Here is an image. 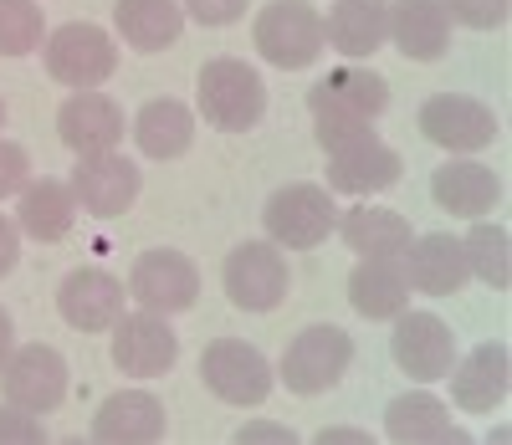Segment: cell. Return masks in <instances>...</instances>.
<instances>
[{
    "mask_svg": "<svg viewBox=\"0 0 512 445\" xmlns=\"http://www.w3.org/2000/svg\"><path fill=\"white\" fill-rule=\"evenodd\" d=\"M384 108H390V82L364 67H338L308 87V113L318 123L323 149H344L364 139V133H374V118Z\"/></svg>",
    "mask_w": 512,
    "mask_h": 445,
    "instance_id": "obj_1",
    "label": "cell"
},
{
    "mask_svg": "<svg viewBox=\"0 0 512 445\" xmlns=\"http://www.w3.org/2000/svg\"><path fill=\"white\" fill-rule=\"evenodd\" d=\"M200 118L221 133H246L262 123L267 113V82L256 77V67L236 62V57H216L200 67Z\"/></svg>",
    "mask_w": 512,
    "mask_h": 445,
    "instance_id": "obj_2",
    "label": "cell"
},
{
    "mask_svg": "<svg viewBox=\"0 0 512 445\" xmlns=\"http://www.w3.org/2000/svg\"><path fill=\"white\" fill-rule=\"evenodd\" d=\"M251 41H256V52L282 72H297V67L318 62V52L328 47L323 16L313 6H303V0H272V6H262V16H256V26H251Z\"/></svg>",
    "mask_w": 512,
    "mask_h": 445,
    "instance_id": "obj_3",
    "label": "cell"
},
{
    "mask_svg": "<svg viewBox=\"0 0 512 445\" xmlns=\"http://www.w3.org/2000/svg\"><path fill=\"white\" fill-rule=\"evenodd\" d=\"M349 364H354V338L344 328H333V323H318V328H303L287 343L282 384L292 394H323L349 374Z\"/></svg>",
    "mask_w": 512,
    "mask_h": 445,
    "instance_id": "obj_4",
    "label": "cell"
},
{
    "mask_svg": "<svg viewBox=\"0 0 512 445\" xmlns=\"http://www.w3.org/2000/svg\"><path fill=\"white\" fill-rule=\"evenodd\" d=\"M262 226H267L272 246L313 251V246H323L328 231L338 226V210H333V200H328L323 185H303V180H297V185H287V190H277V195L267 200Z\"/></svg>",
    "mask_w": 512,
    "mask_h": 445,
    "instance_id": "obj_5",
    "label": "cell"
},
{
    "mask_svg": "<svg viewBox=\"0 0 512 445\" xmlns=\"http://www.w3.org/2000/svg\"><path fill=\"white\" fill-rule=\"evenodd\" d=\"M200 379L205 389L226 399V405H262V399L272 394V364L262 359V348H251L241 338H216L205 343L200 353Z\"/></svg>",
    "mask_w": 512,
    "mask_h": 445,
    "instance_id": "obj_6",
    "label": "cell"
},
{
    "mask_svg": "<svg viewBox=\"0 0 512 445\" xmlns=\"http://www.w3.org/2000/svg\"><path fill=\"white\" fill-rule=\"evenodd\" d=\"M221 282L241 313H272V307H282L292 277H287V256L272 241H241L221 266Z\"/></svg>",
    "mask_w": 512,
    "mask_h": 445,
    "instance_id": "obj_7",
    "label": "cell"
},
{
    "mask_svg": "<svg viewBox=\"0 0 512 445\" xmlns=\"http://www.w3.org/2000/svg\"><path fill=\"white\" fill-rule=\"evenodd\" d=\"M47 72L57 77V82H67V87H98V82H108L113 77V67H118V47H113V36L103 31V26H93V21H72V26H62V31H52L47 36Z\"/></svg>",
    "mask_w": 512,
    "mask_h": 445,
    "instance_id": "obj_8",
    "label": "cell"
},
{
    "mask_svg": "<svg viewBox=\"0 0 512 445\" xmlns=\"http://www.w3.org/2000/svg\"><path fill=\"white\" fill-rule=\"evenodd\" d=\"M128 297L149 313L169 318V313H190L195 297H200V272L185 251H144L128 272Z\"/></svg>",
    "mask_w": 512,
    "mask_h": 445,
    "instance_id": "obj_9",
    "label": "cell"
},
{
    "mask_svg": "<svg viewBox=\"0 0 512 445\" xmlns=\"http://www.w3.org/2000/svg\"><path fill=\"white\" fill-rule=\"evenodd\" d=\"M0 389L16 410H31V415H47L67 399V359L52 348V343H26L11 353V364L0 369Z\"/></svg>",
    "mask_w": 512,
    "mask_h": 445,
    "instance_id": "obj_10",
    "label": "cell"
},
{
    "mask_svg": "<svg viewBox=\"0 0 512 445\" xmlns=\"http://www.w3.org/2000/svg\"><path fill=\"white\" fill-rule=\"evenodd\" d=\"M108 333H113V364L123 374H134V379H159L180 359L175 328H169L159 313H149V307L144 313H123Z\"/></svg>",
    "mask_w": 512,
    "mask_h": 445,
    "instance_id": "obj_11",
    "label": "cell"
},
{
    "mask_svg": "<svg viewBox=\"0 0 512 445\" xmlns=\"http://www.w3.org/2000/svg\"><path fill=\"white\" fill-rule=\"evenodd\" d=\"M390 353H395V364L410 379L436 384L456 364V333L436 313H410V307H405V313L395 318V333H390Z\"/></svg>",
    "mask_w": 512,
    "mask_h": 445,
    "instance_id": "obj_12",
    "label": "cell"
},
{
    "mask_svg": "<svg viewBox=\"0 0 512 445\" xmlns=\"http://www.w3.org/2000/svg\"><path fill=\"white\" fill-rule=\"evenodd\" d=\"M420 133L451 154H477L497 139V118L487 103L466 98V93H436L420 108Z\"/></svg>",
    "mask_w": 512,
    "mask_h": 445,
    "instance_id": "obj_13",
    "label": "cell"
},
{
    "mask_svg": "<svg viewBox=\"0 0 512 445\" xmlns=\"http://www.w3.org/2000/svg\"><path fill=\"white\" fill-rule=\"evenodd\" d=\"M139 169L128 164L118 149L113 154H88L77 159L72 169V195H77V210H88L98 220H118L123 210H134L139 200Z\"/></svg>",
    "mask_w": 512,
    "mask_h": 445,
    "instance_id": "obj_14",
    "label": "cell"
},
{
    "mask_svg": "<svg viewBox=\"0 0 512 445\" xmlns=\"http://www.w3.org/2000/svg\"><path fill=\"white\" fill-rule=\"evenodd\" d=\"M57 133L62 144L88 159V154H113L123 144V108L108 98V93H93V87H82L72 93L62 108H57Z\"/></svg>",
    "mask_w": 512,
    "mask_h": 445,
    "instance_id": "obj_15",
    "label": "cell"
},
{
    "mask_svg": "<svg viewBox=\"0 0 512 445\" xmlns=\"http://www.w3.org/2000/svg\"><path fill=\"white\" fill-rule=\"evenodd\" d=\"M405 159L379 139V133H364V139L328 149V190L338 195H379L400 180Z\"/></svg>",
    "mask_w": 512,
    "mask_h": 445,
    "instance_id": "obj_16",
    "label": "cell"
},
{
    "mask_svg": "<svg viewBox=\"0 0 512 445\" xmlns=\"http://www.w3.org/2000/svg\"><path fill=\"white\" fill-rule=\"evenodd\" d=\"M123 282L103 266H82L72 272L57 292V313L77 328V333H108L118 318H123Z\"/></svg>",
    "mask_w": 512,
    "mask_h": 445,
    "instance_id": "obj_17",
    "label": "cell"
},
{
    "mask_svg": "<svg viewBox=\"0 0 512 445\" xmlns=\"http://www.w3.org/2000/svg\"><path fill=\"white\" fill-rule=\"evenodd\" d=\"M507 374H512V359H507V343H482L472 348L461 364H451V394L466 415H492L502 399H507Z\"/></svg>",
    "mask_w": 512,
    "mask_h": 445,
    "instance_id": "obj_18",
    "label": "cell"
},
{
    "mask_svg": "<svg viewBox=\"0 0 512 445\" xmlns=\"http://www.w3.org/2000/svg\"><path fill=\"white\" fill-rule=\"evenodd\" d=\"M349 302L354 313L379 323V318H400L410 307V277H405V256H359L354 277H349Z\"/></svg>",
    "mask_w": 512,
    "mask_h": 445,
    "instance_id": "obj_19",
    "label": "cell"
},
{
    "mask_svg": "<svg viewBox=\"0 0 512 445\" xmlns=\"http://www.w3.org/2000/svg\"><path fill=\"white\" fill-rule=\"evenodd\" d=\"M164 435V405L149 389H118L93 415V440L103 445H149Z\"/></svg>",
    "mask_w": 512,
    "mask_h": 445,
    "instance_id": "obj_20",
    "label": "cell"
},
{
    "mask_svg": "<svg viewBox=\"0 0 512 445\" xmlns=\"http://www.w3.org/2000/svg\"><path fill=\"white\" fill-rule=\"evenodd\" d=\"M390 36L405 62H441L451 47V16L441 0H390Z\"/></svg>",
    "mask_w": 512,
    "mask_h": 445,
    "instance_id": "obj_21",
    "label": "cell"
},
{
    "mask_svg": "<svg viewBox=\"0 0 512 445\" xmlns=\"http://www.w3.org/2000/svg\"><path fill=\"white\" fill-rule=\"evenodd\" d=\"M405 277L425 297H451V292L466 287L472 266H466L461 241H451V236H415L410 251H405Z\"/></svg>",
    "mask_w": 512,
    "mask_h": 445,
    "instance_id": "obj_22",
    "label": "cell"
},
{
    "mask_svg": "<svg viewBox=\"0 0 512 445\" xmlns=\"http://www.w3.org/2000/svg\"><path fill=\"white\" fill-rule=\"evenodd\" d=\"M431 195H436V205L451 210V215L482 220V215L502 200V180H497L487 164H477V159H451V164H441V169L431 174Z\"/></svg>",
    "mask_w": 512,
    "mask_h": 445,
    "instance_id": "obj_23",
    "label": "cell"
},
{
    "mask_svg": "<svg viewBox=\"0 0 512 445\" xmlns=\"http://www.w3.org/2000/svg\"><path fill=\"white\" fill-rule=\"evenodd\" d=\"M390 36V0H338L323 21V41L344 57H374Z\"/></svg>",
    "mask_w": 512,
    "mask_h": 445,
    "instance_id": "obj_24",
    "label": "cell"
},
{
    "mask_svg": "<svg viewBox=\"0 0 512 445\" xmlns=\"http://www.w3.org/2000/svg\"><path fill=\"white\" fill-rule=\"evenodd\" d=\"M113 21H118V36L134 52H164V47H175L180 31H185L180 0H118Z\"/></svg>",
    "mask_w": 512,
    "mask_h": 445,
    "instance_id": "obj_25",
    "label": "cell"
},
{
    "mask_svg": "<svg viewBox=\"0 0 512 445\" xmlns=\"http://www.w3.org/2000/svg\"><path fill=\"white\" fill-rule=\"evenodd\" d=\"M134 139L149 159H180L195 144V113L180 98H154L134 118Z\"/></svg>",
    "mask_w": 512,
    "mask_h": 445,
    "instance_id": "obj_26",
    "label": "cell"
},
{
    "mask_svg": "<svg viewBox=\"0 0 512 445\" xmlns=\"http://www.w3.org/2000/svg\"><path fill=\"white\" fill-rule=\"evenodd\" d=\"M16 226L31 241H62L77 226V195L62 180H36L21 190V210H16Z\"/></svg>",
    "mask_w": 512,
    "mask_h": 445,
    "instance_id": "obj_27",
    "label": "cell"
},
{
    "mask_svg": "<svg viewBox=\"0 0 512 445\" xmlns=\"http://www.w3.org/2000/svg\"><path fill=\"white\" fill-rule=\"evenodd\" d=\"M384 435L400 445H425V440H466V430L451 425L446 405L436 394H400L390 410H384Z\"/></svg>",
    "mask_w": 512,
    "mask_h": 445,
    "instance_id": "obj_28",
    "label": "cell"
},
{
    "mask_svg": "<svg viewBox=\"0 0 512 445\" xmlns=\"http://www.w3.org/2000/svg\"><path fill=\"white\" fill-rule=\"evenodd\" d=\"M338 231H344L349 251L359 256H405L410 251V220L400 210H379V205H364V210H349L338 220Z\"/></svg>",
    "mask_w": 512,
    "mask_h": 445,
    "instance_id": "obj_29",
    "label": "cell"
},
{
    "mask_svg": "<svg viewBox=\"0 0 512 445\" xmlns=\"http://www.w3.org/2000/svg\"><path fill=\"white\" fill-rule=\"evenodd\" d=\"M466 251V266H472V277H482L487 287H507L512 282V241H507V226H492V220H477L472 236L461 241Z\"/></svg>",
    "mask_w": 512,
    "mask_h": 445,
    "instance_id": "obj_30",
    "label": "cell"
},
{
    "mask_svg": "<svg viewBox=\"0 0 512 445\" xmlns=\"http://www.w3.org/2000/svg\"><path fill=\"white\" fill-rule=\"evenodd\" d=\"M47 41L36 0H0V57H31Z\"/></svg>",
    "mask_w": 512,
    "mask_h": 445,
    "instance_id": "obj_31",
    "label": "cell"
},
{
    "mask_svg": "<svg viewBox=\"0 0 512 445\" xmlns=\"http://www.w3.org/2000/svg\"><path fill=\"white\" fill-rule=\"evenodd\" d=\"M446 16L472 26V31H497L507 21V0H441Z\"/></svg>",
    "mask_w": 512,
    "mask_h": 445,
    "instance_id": "obj_32",
    "label": "cell"
},
{
    "mask_svg": "<svg viewBox=\"0 0 512 445\" xmlns=\"http://www.w3.org/2000/svg\"><path fill=\"white\" fill-rule=\"evenodd\" d=\"M26 180H31V159H26V149L11 144V139H0V200L16 195V190H26Z\"/></svg>",
    "mask_w": 512,
    "mask_h": 445,
    "instance_id": "obj_33",
    "label": "cell"
},
{
    "mask_svg": "<svg viewBox=\"0 0 512 445\" xmlns=\"http://www.w3.org/2000/svg\"><path fill=\"white\" fill-rule=\"evenodd\" d=\"M185 11L200 26H231V21L246 16V0H185Z\"/></svg>",
    "mask_w": 512,
    "mask_h": 445,
    "instance_id": "obj_34",
    "label": "cell"
},
{
    "mask_svg": "<svg viewBox=\"0 0 512 445\" xmlns=\"http://www.w3.org/2000/svg\"><path fill=\"white\" fill-rule=\"evenodd\" d=\"M0 440H41V425L31 420V410H0Z\"/></svg>",
    "mask_w": 512,
    "mask_h": 445,
    "instance_id": "obj_35",
    "label": "cell"
},
{
    "mask_svg": "<svg viewBox=\"0 0 512 445\" xmlns=\"http://www.w3.org/2000/svg\"><path fill=\"white\" fill-rule=\"evenodd\" d=\"M16 261H21V226H16V220H6V215H0V277H6Z\"/></svg>",
    "mask_w": 512,
    "mask_h": 445,
    "instance_id": "obj_36",
    "label": "cell"
},
{
    "mask_svg": "<svg viewBox=\"0 0 512 445\" xmlns=\"http://www.w3.org/2000/svg\"><path fill=\"white\" fill-rule=\"evenodd\" d=\"M236 440H297L292 430H277V425H246V430H236Z\"/></svg>",
    "mask_w": 512,
    "mask_h": 445,
    "instance_id": "obj_37",
    "label": "cell"
},
{
    "mask_svg": "<svg viewBox=\"0 0 512 445\" xmlns=\"http://www.w3.org/2000/svg\"><path fill=\"white\" fill-rule=\"evenodd\" d=\"M11 353H16V328H11V313L0 307V369L11 364Z\"/></svg>",
    "mask_w": 512,
    "mask_h": 445,
    "instance_id": "obj_38",
    "label": "cell"
},
{
    "mask_svg": "<svg viewBox=\"0 0 512 445\" xmlns=\"http://www.w3.org/2000/svg\"><path fill=\"white\" fill-rule=\"evenodd\" d=\"M318 440H323V445H328V440H369V435H359V430H323V435H318Z\"/></svg>",
    "mask_w": 512,
    "mask_h": 445,
    "instance_id": "obj_39",
    "label": "cell"
},
{
    "mask_svg": "<svg viewBox=\"0 0 512 445\" xmlns=\"http://www.w3.org/2000/svg\"><path fill=\"white\" fill-rule=\"evenodd\" d=\"M0 123H6V103H0Z\"/></svg>",
    "mask_w": 512,
    "mask_h": 445,
    "instance_id": "obj_40",
    "label": "cell"
}]
</instances>
